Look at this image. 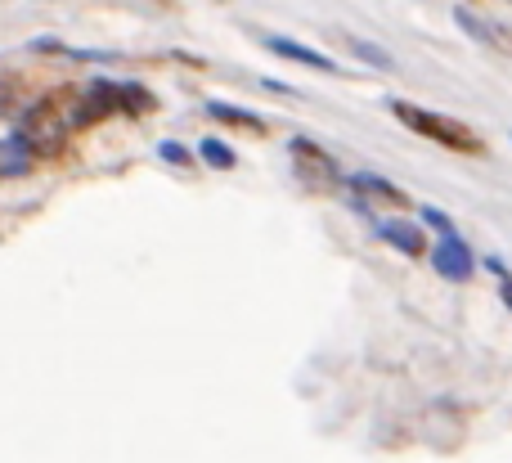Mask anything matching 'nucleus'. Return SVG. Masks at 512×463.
Here are the masks:
<instances>
[{
    "mask_svg": "<svg viewBox=\"0 0 512 463\" xmlns=\"http://www.w3.org/2000/svg\"><path fill=\"white\" fill-rule=\"evenodd\" d=\"M203 113L212 122H225V126H239V131H252V135H265V117L252 113V108H239V104H225V99H207Z\"/></svg>",
    "mask_w": 512,
    "mask_h": 463,
    "instance_id": "nucleus-10",
    "label": "nucleus"
},
{
    "mask_svg": "<svg viewBox=\"0 0 512 463\" xmlns=\"http://www.w3.org/2000/svg\"><path fill=\"white\" fill-rule=\"evenodd\" d=\"M346 45H351V54H355V59H364L369 68H378V72H396V59H391V54L382 50V45L364 41V36H351Z\"/></svg>",
    "mask_w": 512,
    "mask_h": 463,
    "instance_id": "nucleus-13",
    "label": "nucleus"
},
{
    "mask_svg": "<svg viewBox=\"0 0 512 463\" xmlns=\"http://www.w3.org/2000/svg\"><path fill=\"white\" fill-rule=\"evenodd\" d=\"M373 234H378L391 252H400V257H423L427 252L423 225H414V221H373Z\"/></svg>",
    "mask_w": 512,
    "mask_h": 463,
    "instance_id": "nucleus-7",
    "label": "nucleus"
},
{
    "mask_svg": "<svg viewBox=\"0 0 512 463\" xmlns=\"http://www.w3.org/2000/svg\"><path fill=\"white\" fill-rule=\"evenodd\" d=\"M153 108H158V99H153L149 86H140V81H122V113H126V117L153 113Z\"/></svg>",
    "mask_w": 512,
    "mask_h": 463,
    "instance_id": "nucleus-12",
    "label": "nucleus"
},
{
    "mask_svg": "<svg viewBox=\"0 0 512 463\" xmlns=\"http://www.w3.org/2000/svg\"><path fill=\"white\" fill-rule=\"evenodd\" d=\"M117 113H122V81L99 77L77 95L72 126H90V122H99V117H117Z\"/></svg>",
    "mask_w": 512,
    "mask_h": 463,
    "instance_id": "nucleus-3",
    "label": "nucleus"
},
{
    "mask_svg": "<svg viewBox=\"0 0 512 463\" xmlns=\"http://www.w3.org/2000/svg\"><path fill=\"white\" fill-rule=\"evenodd\" d=\"M418 216H423V225H432V230H441V234H454V221H450V216L441 212V207H423V212H418Z\"/></svg>",
    "mask_w": 512,
    "mask_h": 463,
    "instance_id": "nucleus-15",
    "label": "nucleus"
},
{
    "mask_svg": "<svg viewBox=\"0 0 512 463\" xmlns=\"http://www.w3.org/2000/svg\"><path fill=\"white\" fill-rule=\"evenodd\" d=\"M265 50L270 54H279V59H288V63H301V68H310V72H328L333 77L337 72V59H328L324 50H315V45H301V41H292V36H265Z\"/></svg>",
    "mask_w": 512,
    "mask_h": 463,
    "instance_id": "nucleus-6",
    "label": "nucleus"
},
{
    "mask_svg": "<svg viewBox=\"0 0 512 463\" xmlns=\"http://www.w3.org/2000/svg\"><path fill=\"white\" fill-rule=\"evenodd\" d=\"M32 140H27L23 131H9L5 140H0V176H23V171H32Z\"/></svg>",
    "mask_w": 512,
    "mask_h": 463,
    "instance_id": "nucleus-9",
    "label": "nucleus"
},
{
    "mask_svg": "<svg viewBox=\"0 0 512 463\" xmlns=\"http://www.w3.org/2000/svg\"><path fill=\"white\" fill-rule=\"evenodd\" d=\"M158 158L171 162V167H189V162H194V153H189L180 140H162V144H158Z\"/></svg>",
    "mask_w": 512,
    "mask_h": 463,
    "instance_id": "nucleus-14",
    "label": "nucleus"
},
{
    "mask_svg": "<svg viewBox=\"0 0 512 463\" xmlns=\"http://www.w3.org/2000/svg\"><path fill=\"white\" fill-rule=\"evenodd\" d=\"M454 23L463 27V32L472 36V41H481V45H490V50H504V54H512V32L508 27H499V23H486V18H477L472 9H454Z\"/></svg>",
    "mask_w": 512,
    "mask_h": 463,
    "instance_id": "nucleus-8",
    "label": "nucleus"
},
{
    "mask_svg": "<svg viewBox=\"0 0 512 463\" xmlns=\"http://www.w3.org/2000/svg\"><path fill=\"white\" fill-rule=\"evenodd\" d=\"M198 162H207V167H216V171H234L239 167V153H234L225 140L207 135V140H198Z\"/></svg>",
    "mask_w": 512,
    "mask_h": 463,
    "instance_id": "nucleus-11",
    "label": "nucleus"
},
{
    "mask_svg": "<svg viewBox=\"0 0 512 463\" xmlns=\"http://www.w3.org/2000/svg\"><path fill=\"white\" fill-rule=\"evenodd\" d=\"M288 158H292V171H297L301 185H310V189H337L342 185V167H337V158L324 149V144L310 140V135H292Z\"/></svg>",
    "mask_w": 512,
    "mask_h": 463,
    "instance_id": "nucleus-2",
    "label": "nucleus"
},
{
    "mask_svg": "<svg viewBox=\"0 0 512 463\" xmlns=\"http://www.w3.org/2000/svg\"><path fill=\"white\" fill-rule=\"evenodd\" d=\"M346 189L355 194V207L364 203H382V207H409V194L400 185H391L387 176H378V171H355V176H346Z\"/></svg>",
    "mask_w": 512,
    "mask_h": 463,
    "instance_id": "nucleus-5",
    "label": "nucleus"
},
{
    "mask_svg": "<svg viewBox=\"0 0 512 463\" xmlns=\"http://www.w3.org/2000/svg\"><path fill=\"white\" fill-rule=\"evenodd\" d=\"M387 108H391V113H396L414 135H423V140L441 144L445 153H463V158H481V153H486V140H481V135L472 131L468 122H459V117L432 113V108L409 104V99H391Z\"/></svg>",
    "mask_w": 512,
    "mask_h": 463,
    "instance_id": "nucleus-1",
    "label": "nucleus"
},
{
    "mask_svg": "<svg viewBox=\"0 0 512 463\" xmlns=\"http://www.w3.org/2000/svg\"><path fill=\"white\" fill-rule=\"evenodd\" d=\"M432 266L441 279H450V284H468L472 275H477V252L463 243V234H441V243H436L432 252Z\"/></svg>",
    "mask_w": 512,
    "mask_h": 463,
    "instance_id": "nucleus-4",
    "label": "nucleus"
},
{
    "mask_svg": "<svg viewBox=\"0 0 512 463\" xmlns=\"http://www.w3.org/2000/svg\"><path fill=\"white\" fill-rule=\"evenodd\" d=\"M499 297H504V306L512 311V279H504V288H499Z\"/></svg>",
    "mask_w": 512,
    "mask_h": 463,
    "instance_id": "nucleus-16",
    "label": "nucleus"
}]
</instances>
